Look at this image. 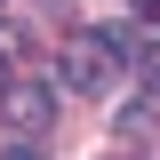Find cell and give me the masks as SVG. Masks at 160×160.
Instances as JSON below:
<instances>
[{
  "label": "cell",
  "instance_id": "1",
  "mask_svg": "<svg viewBox=\"0 0 160 160\" xmlns=\"http://www.w3.org/2000/svg\"><path fill=\"white\" fill-rule=\"evenodd\" d=\"M120 64H128V56H120L104 32H80L72 48H64V88H80V96H104V88L120 80Z\"/></svg>",
  "mask_w": 160,
  "mask_h": 160
},
{
  "label": "cell",
  "instance_id": "2",
  "mask_svg": "<svg viewBox=\"0 0 160 160\" xmlns=\"http://www.w3.org/2000/svg\"><path fill=\"white\" fill-rule=\"evenodd\" d=\"M8 120H16L24 136H40V128H48V120H56V88H40V80H16V88H8Z\"/></svg>",
  "mask_w": 160,
  "mask_h": 160
},
{
  "label": "cell",
  "instance_id": "3",
  "mask_svg": "<svg viewBox=\"0 0 160 160\" xmlns=\"http://www.w3.org/2000/svg\"><path fill=\"white\" fill-rule=\"evenodd\" d=\"M136 72H144V88L160 96V40H144V48H136Z\"/></svg>",
  "mask_w": 160,
  "mask_h": 160
},
{
  "label": "cell",
  "instance_id": "4",
  "mask_svg": "<svg viewBox=\"0 0 160 160\" xmlns=\"http://www.w3.org/2000/svg\"><path fill=\"white\" fill-rule=\"evenodd\" d=\"M0 160H48V152H32V144H0Z\"/></svg>",
  "mask_w": 160,
  "mask_h": 160
},
{
  "label": "cell",
  "instance_id": "5",
  "mask_svg": "<svg viewBox=\"0 0 160 160\" xmlns=\"http://www.w3.org/2000/svg\"><path fill=\"white\" fill-rule=\"evenodd\" d=\"M128 8H136V16H144V24H160V0H128Z\"/></svg>",
  "mask_w": 160,
  "mask_h": 160
},
{
  "label": "cell",
  "instance_id": "6",
  "mask_svg": "<svg viewBox=\"0 0 160 160\" xmlns=\"http://www.w3.org/2000/svg\"><path fill=\"white\" fill-rule=\"evenodd\" d=\"M8 88H16V72H8V56H0V96H8Z\"/></svg>",
  "mask_w": 160,
  "mask_h": 160
}]
</instances>
